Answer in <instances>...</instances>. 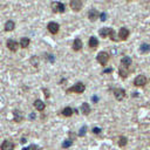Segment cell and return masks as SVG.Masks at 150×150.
<instances>
[{"instance_id":"obj_1","label":"cell","mask_w":150,"mask_h":150,"mask_svg":"<svg viewBox=\"0 0 150 150\" xmlns=\"http://www.w3.org/2000/svg\"><path fill=\"white\" fill-rule=\"evenodd\" d=\"M98 34H100L102 38H107V36H109L112 41H117V35H116L115 30H114L112 28H110V27L101 28V29L98 30Z\"/></svg>"},{"instance_id":"obj_2","label":"cell","mask_w":150,"mask_h":150,"mask_svg":"<svg viewBox=\"0 0 150 150\" xmlns=\"http://www.w3.org/2000/svg\"><path fill=\"white\" fill-rule=\"evenodd\" d=\"M84 89H86V86H84L82 82H77V83H75L73 87L68 88V89L66 90V93H67V94H70V93H77V94H82V93L84 91Z\"/></svg>"},{"instance_id":"obj_3","label":"cell","mask_w":150,"mask_h":150,"mask_svg":"<svg viewBox=\"0 0 150 150\" xmlns=\"http://www.w3.org/2000/svg\"><path fill=\"white\" fill-rule=\"evenodd\" d=\"M96 60H97V62L100 64L105 66L108 63V61H109V54L107 52H100L97 54V56H96Z\"/></svg>"},{"instance_id":"obj_4","label":"cell","mask_w":150,"mask_h":150,"mask_svg":"<svg viewBox=\"0 0 150 150\" xmlns=\"http://www.w3.org/2000/svg\"><path fill=\"white\" fill-rule=\"evenodd\" d=\"M50 7H52V11H53L54 13H63V12H64V5H63L62 2L53 1L52 5H50Z\"/></svg>"},{"instance_id":"obj_5","label":"cell","mask_w":150,"mask_h":150,"mask_svg":"<svg viewBox=\"0 0 150 150\" xmlns=\"http://www.w3.org/2000/svg\"><path fill=\"white\" fill-rule=\"evenodd\" d=\"M146 82H148V79H146L145 75H143V74L137 75V76L135 77V80H134V84L137 86V87H142V86L146 84Z\"/></svg>"},{"instance_id":"obj_6","label":"cell","mask_w":150,"mask_h":150,"mask_svg":"<svg viewBox=\"0 0 150 150\" xmlns=\"http://www.w3.org/2000/svg\"><path fill=\"white\" fill-rule=\"evenodd\" d=\"M47 28H48V32H49V33H52V34H57V33H59V29H60V26H59L57 22L52 21V22H49V23L47 25Z\"/></svg>"},{"instance_id":"obj_7","label":"cell","mask_w":150,"mask_h":150,"mask_svg":"<svg viewBox=\"0 0 150 150\" xmlns=\"http://www.w3.org/2000/svg\"><path fill=\"white\" fill-rule=\"evenodd\" d=\"M114 95H115V97H116L117 101H122L125 97V90L123 88H116L114 90Z\"/></svg>"},{"instance_id":"obj_8","label":"cell","mask_w":150,"mask_h":150,"mask_svg":"<svg viewBox=\"0 0 150 150\" xmlns=\"http://www.w3.org/2000/svg\"><path fill=\"white\" fill-rule=\"evenodd\" d=\"M98 16H100V13H98V12H97L95 8L89 9V12H88V19H89L91 22L96 21V20L98 19Z\"/></svg>"},{"instance_id":"obj_9","label":"cell","mask_w":150,"mask_h":150,"mask_svg":"<svg viewBox=\"0 0 150 150\" xmlns=\"http://www.w3.org/2000/svg\"><path fill=\"white\" fill-rule=\"evenodd\" d=\"M18 47H19V45H18V42L15 40H13V39L7 40V48L11 52H16L18 50Z\"/></svg>"},{"instance_id":"obj_10","label":"cell","mask_w":150,"mask_h":150,"mask_svg":"<svg viewBox=\"0 0 150 150\" xmlns=\"http://www.w3.org/2000/svg\"><path fill=\"white\" fill-rule=\"evenodd\" d=\"M128 36H129V29L128 28H125V27H122V28H120V30H118V38L121 39V40H127L128 39Z\"/></svg>"},{"instance_id":"obj_11","label":"cell","mask_w":150,"mask_h":150,"mask_svg":"<svg viewBox=\"0 0 150 150\" xmlns=\"http://www.w3.org/2000/svg\"><path fill=\"white\" fill-rule=\"evenodd\" d=\"M69 6H70V8H71L73 11L77 12V11L81 9V7H82V2H81L80 0H71L70 4H69Z\"/></svg>"},{"instance_id":"obj_12","label":"cell","mask_w":150,"mask_h":150,"mask_svg":"<svg viewBox=\"0 0 150 150\" xmlns=\"http://www.w3.org/2000/svg\"><path fill=\"white\" fill-rule=\"evenodd\" d=\"M0 149L1 150H13L14 149V143L12 141H4Z\"/></svg>"},{"instance_id":"obj_13","label":"cell","mask_w":150,"mask_h":150,"mask_svg":"<svg viewBox=\"0 0 150 150\" xmlns=\"http://www.w3.org/2000/svg\"><path fill=\"white\" fill-rule=\"evenodd\" d=\"M13 116H14V122H16V123H20L23 120V114L19 109H15L13 111Z\"/></svg>"},{"instance_id":"obj_14","label":"cell","mask_w":150,"mask_h":150,"mask_svg":"<svg viewBox=\"0 0 150 150\" xmlns=\"http://www.w3.org/2000/svg\"><path fill=\"white\" fill-rule=\"evenodd\" d=\"M131 62H132V60L130 56H123L121 60V66L124 68H128L129 66H131Z\"/></svg>"},{"instance_id":"obj_15","label":"cell","mask_w":150,"mask_h":150,"mask_svg":"<svg viewBox=\"0 0 150 150\" xmlns=\"http://www.w3.org/2000/svg\"><path fill=\"white\" fill-rule=\"evenodd\" d=\"M81 48H82V41L79 38H76L73 42V49L75 52H79V50H81Z\"/></svg>"},{"instance_id":"obj_16","label":"cell","mask_w":150,"mask_h":150,"mask_svg":"<svg viewBox=\"0 0 150 150\" xmlns=\"http://www.w3.org/2000/svg\"><path fill=\"white\" fill-rule=\"evenodd\" d=\"M88 45H89V47L90 48H96L97 46H98V40H97V38H95V36H90L89 38V41H88Z\"/></svg>"},{"instance_id":"obj_17","label":"cell","mask_w":150,"mask_h":150,"mask_svg":"<svg viewBox=\"0 0 150 150\" xmlns=\"http://www.w3.org/2000/svg\"><path fill=\"white\" fill-rule=\"evenodd\" d=\"M34 107H35L39 111H42V110L46 108V104H45L41 100H39V98H38V100H35V101H34Z\"/></svg>"},{"instance_id":"obj_18","label":"cell","mask_w":150,"mask_h":150,"mask_svg":"<svg viewBox=\"0 0 150 150\" xmlns=\"http://www.w3.org/2000/svg\"><path fill=\"white\" fill-rule=\"evenodd\" d=\"M81 112H82L83 115H89V112H90V107H89V104H88L87 102H83V103L81 104Z\"/></svg>"},{"instance_id":"obj_19","label":"cell","mask_w":150,"mask_h":150,"mask_svg":"<svg viewBox=\"0 0 150 150\" xmlns=\"http://www.w3.org/2000/svg\"><path fill=\"white\" fill-rule=\"evenodd\" d=\"M14 28H15V23H14L12 20H8V21L5 23V30L11 32V30H13Z\"/></svg>"},{"instance_id":"obj_20","label":"cell","mask_w":150,"mask_h":150,"mask_svg":"<svg viewBox=\"0 0 150 150\" xmlns=\"http://www.w3.org/2000/svg\"><path fill=\"white\" fill-rule=\"evenodd\" d=\"M29 43H30V40L28 38H21V40H20V47L21 48H27L29 46Z\"/></svg>"},{"instance_id":"obj_21","label":"cell","mask_w":150,"mask_h":150,"mask_svg":"<svg viewBox=\"0 0 150 150\" xmlns=\"http://www.w3.org/2000/svg\"><path fill=\"white\" fill-rule=\"evenodd\" d=\"M61 112H62L63 116H66V117H70V116L73 115V109H71L70 107H66V108H63V110H62Z\"/></svg>"},{"instance_id":"obj_22","label":"cell","mask_w":150,"mask_h":150,"mask_svg":"<svg viewBox=\"0 0 150 150\" xmlns=\"http://www.w3.org/2000/svg\"><path fill=\"white\" fill-rule=\"evenodd\" d=\"M118 73H120V75H121V77H122V79H125V77L128 76V68H124V67L120 66Z\"/></svg>"},{"instance_id":"obj_23","label":"cell","mask_w":150,"mask_h":150,"mask_svg":"<svg viewBox=\"0 0 150 150\" xmlns=\"http://www.w3.org/2000/svg\"><path fill=\"white\" fill-rule=\"evenodd\" d=\"M139 50H141V53H149L150 52V45L149 43H142L141 45V47H139Z\"/></svg>"},{"instance_id":"obj_24","label":"cell","mask_w":150,"mask_h":150,"mask_svg":"<svg viewBox=\"0 0 150 150\" xmlns=\"http://www.w3.org/2000/svg\"><path fill=\"white\" fill-rule=\"evenodd\" d=\"M127 142H128V139H127V137H125V136H120V137H118L117 143H118V145H120V146H124V145L127 144Z\"/></svg>"},{"instance_id":"obj_25","label":"cell","mask_w":150,"mask_h":150,"mask_svg":"<svg viewBox=\"0 0 150 150\" xmlns=\"http://www.w3.org/2000/svg\"><path fill=\"white\" fill-rule=\"evenodd\" d=\"M71 144H73V141H71V139H66V141L62 143V148H69Z\"/></svg>"},{"instance_id":"obj_26","label":"cell","mask_w":150,"mask_h":150,"mask_svg":"<svg viewBox=\"0 0 150 150\" xmlns=\"http://www.w3.org/2000/svg\"><path fill=\"white\" fill-rule=\"evenodd\" d=\"M86 131H87V127L83 125V127L80 129V131H79V136H80V137H83V136L86 135Z\"/></svg>"},{"instance_id":"obj_27","label":"cell","mask_w":150,"mask_h":150,"mask_svg":"<svg viewBox=\"0 0 150 150\" xmlns=\"http://www.w3.org/2000/svg\"><path fill=\"white\" fill-rule=\"evenodd\" d=\"M100 18H101L102 21H105L107 20V13H101L100 14Z\"/></svg>"},{"instance_id":"obj_28","label":"cell","mask_w":150,"mask_h":150,"mask_svg":"<svg viewBox=\"0 0 150 150\" xmlns=\"http://www.w3.org/2000/svg\"><path fill=\"white\" fill-rule=\"evenodd\" d=\"M93 132L96 134V135H97V134H101V128H94V129H93Z\"/></svg>"},{"instance_id":"obj_29","label":"cell","mask_w":150,"mask_h":150,"mask_svg":"<svg viewBox=\"0 0 150 150\" xmlns=\"http://www.w3.org/2000/svg\"><path fill=\"white\" fill-rule=\"evenodd\" d=\"M29 149H32V150H40V148H39L38 145H30Z\"/></svg>"},{"instance_id":"obj_30","label":"cell","mask_w":150,"mask_h":150,"mask_svg":"<svg viewBox=\"0 0 150 150\" xmlns=\"http://www.w3.org/2000/svg\"><path fill=\"white\" fill-rule=\"evenodd\" d=\"M112 71V69L111 68H109V69H104L103 70V74H107V73H111Z\"/></svg>"},{"instance_id":"obj_31","label":"cell","mask_w":150,"mask_h":150,"mask_svg":"<svg viewBox=\"0 0 150 150\" xmlns=\"http://www.w3.org/2000/svg\"><path fill=\"white\" fill-rule=\"evenodd\" d=\"M35 118V114L34 112H32L30 115H29V120H34Z\"/></svg>"},{"instance_id":"obj_32","label":"cell","mask_w":150,"mask_h":150,"mask_svg":"<svg viewBox=\"0 0 150 150\" xmlns=\"http://www.w3.org/2000/svg\"><path fill=\"white\" fill-rule=\"evenodd\" d=\"M26 142H27V141H26V138H25V137H22V138H21V143L23 144V143H26Z\"/></svg>"},{"instance_id":"obj_33","label":"cell","mask_w":150,"mask_h":150,"mask_svg":"<svg viewBox=\"0 0 150 150\" xmlns=\"http://www.w3.org/2000/svg\"><path fill=\"white\" fill-rule=\"evenodd\" d=\"M45 93H46V97H49V94H48V91H47V89H45Z\"/></svg>"},{"instance_id":"obj_34","label":"cell","mask_w":150,"mask_h":150,"mask_svg":"<svg viewBox=\"0 0 150 150\" xmlns=\"http://www.w3.org/2000/svg\"><path fill=\"white\" fill-rule=\"evenodd\" d=\"M93 101H94V102H96V101H97V97H96V96H94V97H93Z\"/></svg>"},{"instance_id":"obj_35","label":"cell","mask_w":150,"mask_h":150,"mask_svg":"<svg viewBox=\"0 0 150 150\" xmlns=\"http://www.w3.org/2000/svg\"><path fill=\"white\" fill-rule=\"evenodd\" d=\"M22 150H29V148H23Z\"/></svg>"}]
</instances>
